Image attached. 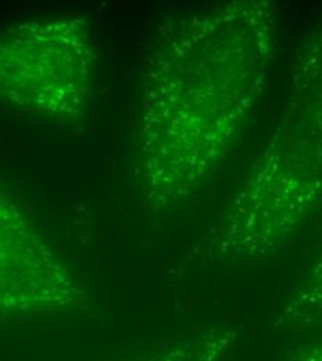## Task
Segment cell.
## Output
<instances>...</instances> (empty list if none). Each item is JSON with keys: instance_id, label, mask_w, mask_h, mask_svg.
<instances>
[{"instance_id": "3", "label": "cell", "mask_w": 322, "mask_h": 361, "mask_svg": "<svg viewBox=\"0 0 322 361\" xmlns=\"http://www.w3.org/2000/svg\"><path fill=\"white\" fill-rule=\"evenodd\" d=\"M94 46L81 17L0 31V103L47 120L81 117L91 100Z\"/></svg>"}, {"instance_id": "5", "label": "cell", "mask_w": 322, "mask_h": 361, "mask_svg": "<svg viewBox=\"0 0 322 361\" xmlns=\"http://www.w3.org/2000/svg\"><path fill=\"white\" fill-rule=\"evenodd\" d=\"M225 339L210 335H197L182 345L146 361H214L223 352Z\"/></svg>"}, {"instance_id": "2", "label": "cell", "mask_w": 322, "mask_h": 361, "mask_svg": "<svg viewBox=\"0 0 322 361\" xmlns=\"http://www.w3.org/2000/svg\"><path fill=\"white\" fill-rule=\"evenodd\" d=\"M322 206V23L299 49L286 110L230 204L221 252H271Z\"/></svg>"}, {"instance_id": "1", "label": "cell", "mask_w": 322, "mask_h": 361, "mask_svg": "<svg viewBox=\"0 0 322 361\" xmlns=\"http://www.w3.org/2000/svg\"><path fill=\"white\" fill-rule=\"evenodd\" d=\"M273 1L167 16L142 67L137 176L154 209L194 197L230 157L264 90L276 46Z\"/></svg>"}, {"instance_id": "6", "label": "cell", "mask_w": 322, "mask_h": 361, "mask_svg": "<svg viewBox=\"0 0 322 361\" xmlns=\"http://www.w3.org/2000/svg\"><path fill=\"white\" fill-rule=\"evenodd\" d=\"M292 316L302 310L304 314H321L322 313V256L310 278L304 282V286L296 293V299L292 306Z\"/></svg>"}, {"instance_id": "4", "label": "cell", "mask_w": 322, "mask_h": 361, "mask_svg": "<svg viewBox=\"0 0 322 361\" xmlns=\"http://www.w3.org/2000/svg\"><path fill=\"white\" fill-rule=\"evenodd\" d=\"M82 296L80 281L0 186V317L66 313Z\"/></svg>"}]
</instances>
